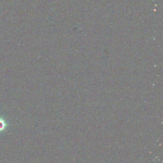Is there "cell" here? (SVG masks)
Instances as JSON below:
<instances>
[{
    "label": "cell",
    "instance_id": "obj_1",
    "mask_svg": "<svg viewBox=\"0 0 163 163\" xmlns=\"http://www.w3.org/2000/svg\"><path fill=\"white\" fill-rule=\"evenodd\" d=\"M8 124L6 123L4 118L0 117V132L5 131V129L8 127Z\"/></svg>",
    "mask_w": 163,
    "mask_h": 163
}]
</instances>
